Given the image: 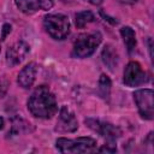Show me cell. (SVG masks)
Returning a JSON list of instances; mask_svg holds the SVG:
<instances>
[{
  "mask_svg": "<svg viewBox=\"0 0 154 154\" xmlns=\"http://www.w3.org/2000/svg\"><path fill=\"white\" fill-rule=\"evenodd\" d=\"M29 112L41 119H51L58 112V105L54 94L47 85L37 87L28 100Z\"/></svg>",
  "mask_w": 154,
  "mask_h": 154,
  "instance_id": "6da1fadb",
  "label": "cell"
},
{
  "mask_svg": "<svg viewBox=\"0 0 154 154\" xmlns=\"http://www.w3.org/2000/svg\"><path fill=\"white\" fill-rule=\"evenodd\" d=\"M55 147L60 153L77 154V153H93L96 152V141L91 137H78V138H65L60 137L55 141Z\"/></svg>",
  "mask_w": 154,
  "mask_h": 154,
  "instance_id": "7a4b0ae2",
  "label": "cell"
},
{
  "mask_svg": "<svg viewBox=\"0 0 154 154\" xmlns=\"http://www.w3.org/2000/svg\"><path fill=\"white\" fill-rule=\"evenodd\" d=\"M101 40H102V36L99 31L78 35L73 42L72 57L79 58V59L90 57L101 43Z\"/></svg>",
  "mask_w": 154,
  "mask_h": 154,
  "instance_id": "3957f363",
  "label": "cell"
},
{
  "mask_svg": "<svg viewBox=\"0 0 154 154\" xmlns=\"http://www.w3.org/2000/svg\"><path fill=\"white\" fill-rule=\"evenodd\" d=\"M43 28L46 32L54 40H64L70 32V22L65 14L53 13L43 18Z\"/></svg>",
  "mask_w": 154,
  "mask_h": 154,
  "instance_id": "277c9868",
  "label": "cell"
},
{
  "mask_svg": "<svg viewBox=\"0 0 154 154\" xmlns=\"http://www.w3.org/2000/svg\"><path fill=\"white\" fill-rule=\"evenodd\" d=\"M134 100L143 119L152 120L154 118V93L152 89H140L134 93Z\"/></svg>",
  "mask_w": 154,
  "mask_h": 154,
  "instance_id": "5b68a950",
  "label": "cell"
},
{
  "mask_svg": "<svg viewBox=\"0 0 154 154\" xmlns=\"http://www.w3.org/2000/svg\"><path fill=\"white\" fill-rule=\"evenodd\" d=\"M85 124L91 130H94L95 132H97L102 137H105L107 140V142H116V140L122 135V131L118 126H116L111 123H107V122L105 123V122H100L97 119L88 118V119H85Z\"/></svg>",
  "mask_w": 154,
  "mask_h": 154,
  "instance_id": "8992f818",
  "label": "cell"
},
{
  "mask_svg": "<svg viewBox=\"0 0 154 154\" xmlns=\"http://www.w3.org/2000/svg\"><path fill=\"white\" fill-rule=\"evenodd\" d=\"M124 83L128 87H138L147 82V73L137 61H130L124 70Z\"/></svg>",
  "mask_w": 154,
  "mask_h": 154,
  "instance_id": "52a82bcc",
  "label": "cell"
},
{
  "mask_svg": "<svg viewBox=\"0 0 154 154\" xmlns=\"http://www.w3.org/2000/svg\"><path fill=\"white\" fill-rule=\"evenodd\" d=\"M78 129V122L73 112L67 107L63 106L59 111V117L55 125V131L58 132H75Z\"/></svg>",
  "mask_w": 154,
  "mask_h": 154,
  "instance_id": "ba28073f",
  "label": "cell"
},
{
  "mask_svg": "<svg viewBox=\"0 0 154 154\" xmlns=\"http://www.w3.org/2000/svg\"><path fill=\"white\" fill-rule=\"evenodd\" d=\"M29 52H30V47L26 42L18 41V42L13 43L6 51V64L10 67H13V66L20 64L25 59V57L28 55Z\"/></svg>",
  "mask_w": 154,
  "mask_h": 154,
  "instance_id": "9c48e42d",
  "label": "cell"
},
{
  "mask_svg": "<svg viewBox=\"0 0 154 154\" xmlns=\"http://www.w3.org/2000/svg\"><path fill=\"white\" fill-rule=\"evenodd\" d=\"M17 8L25 14H34L38 11L51 10L54 5L53 0H14Z\"/></svg>",
  "mask_w": 154,
  "mask_h": 154,
  "instance_id": "30bf717a",
  "label": "cell"
},
{
  "mask_svg": "<svg viewBox=\"0 0 154 154\" xmlns=\"http://www.w3.org/2000/svg\"><path fill=\"white\" fill-rule=\"evenodd\" d=\"M36 73H37V66L35 63H29L26 66H24L17 77V82L19 87L24 89H29L32 87L35 79H36Z\"/></svg>",
  "mask_w": 154,
  "mask_h": 154,
  "instance_id": "8fae6325",
  "label": "cell"
},
{
  "mask_svg": "<svg viewBox=\"0 0 154 154\" xmlns=\"http://www.w3.org/2000/svg\"><path fill=\"white\" fill-rule=\"evenodd\" d=\"M101 59H102V63L108 67L109 71H114L117 69L119 57H118L116 48L112 45H106L103 47V49L101 52Z\"/></svg>",
  "mask_w": 154,
  "mask_h": 154,
  "instance_id": "7c38bea8",
  "label": "cell"
},
{
  "mask_svg": "<svg viewBox=\"0 0 154 154\" xmlns=\"http://www.w3.org/2000/svg\"><path fill=\"white\" fill-rule=\"evenodd\" d=\"M111 79L108 76H106L105 73H102L99 78L97 82V94L103 99V100H108L109 99V94H111Z\"/></svg>",
  "mask_w": 154,
  "mask_h": 154,
  "instance_id": "4fadbf2b",
  "label": "cell"
},
{
  "mask_svg": "<svg viewBox=\"0 0 154 154\" xmlns=\"http://www.w3.org/2000/svg\"><path fill=\"white\" fill-rule=\"evenodd\" d=\"M120 35L123 37V41L128 48V52H132L134 48L136 47V35L135 31L130 26H123L120 29Z\"/></svg>",
  "mask_w": 154,
  "mask_h": 154,
  "instance_id": "5bb4252c",
  "label": "cell"
},
{
  "mask_svg": "<svg viewBox=\"0 0 154 154\" xmlns=\"http://www.w3.org/2000/svg\"><path fill=\"white\" fill-rule=\"evenodd\" d=\"M94 20H95V17L90 11H82L75 16V24L78 29L84 28L87 24H89Z\"/></svg>",
  "mask_w": 154,
  "mask_h": 154,
  "instance_id": "9a60e30c",
  "label": "cell"
},
{
  "mask_svg": "<svg viewBox=\"0 0 154 154\" xmlns=\"http://www.w3.org/2000/svg\"><path fill=\"white\" fill-rule=\"evenodd\" d=\"M30 130V124L20 118H14L12 120V126H11V134L19 135L23 132H28Z\"/></svg>",
  "mask_w": 154,
  "mask_h": 154,
  "instance_id": "2e32d148",
  "label": "cell"
},
{
  "mask_svg": "<svg viewBox=\"0 0 154 154\" xmlns=\"http://www.w3.org/2000/svg\"><path fill=\"white\" fill-rule=\"evenodd\" d=\"M97 150L100 153H114V152H117V147H116L114 142H107V144H103Z\"/></svg>",
  "mask_w": 154,
  "mask_h": 154,
  "instance_id": "e0dca14e",
  "label": "cell"
},
{
  "mask_svg": "<svg viewBox=\"0 0 154 154\" xmlns=\"http://www.w3.org/2000/svg\"><path fill=\"white\" fill-rule=\"evenodd\" d=\"M11 29H12V26L8 23H5L2 25V29H1V40H5L6 38V36L11 32Z\"/></svg>",
  "mask_w": 154,
  "mask_h": 154,
  "instance_id": "ac0fdd59",
  "label": "cell"
},
{
  "mask_svg": "<svg viewBox=\"0 0 154 154\" xmlns=\"http://www.w3.org/2000/svg\"><path fill=\"white\" fill-rule=\"evenodd\" d=\"M87 1L90 2L91 5H100V4H102L103 0H87Z\"/></svg>",
  "mask_w": 154,
  "mask_h": 154,
  "instance_id": "d6986e66",
  "label": "cell"
},
{
  "mask_svg": "<svg viewBox=\"0 0 154 154\" xmlns=\"http://www.w3.org/2000/svg\"><path fill=\"white\" fill-rule=\"evenodd\" d=\"M4 128V118L2 117H0V130Z\"/></svg>",
  "mask_w": 154,
  "mask_h": 154,
  "instance_id": "ffe728a7",
  "label": "cell"
},
{
  "mask_svg": "<svg viewBox=\"0 0 154 154\" xmlns=\"http://www.w3.org/2000/svg\"><path fill=\"white\" fill-rule=\"evenodd\" d=\"M120 1H123V2H135L137 0H120Z\"/></svg>",
  "mask_w": 154,
  "mask_h": 154,
  "instance_id": "44dd1931",
  "label": "cell"
}]
</instances>
